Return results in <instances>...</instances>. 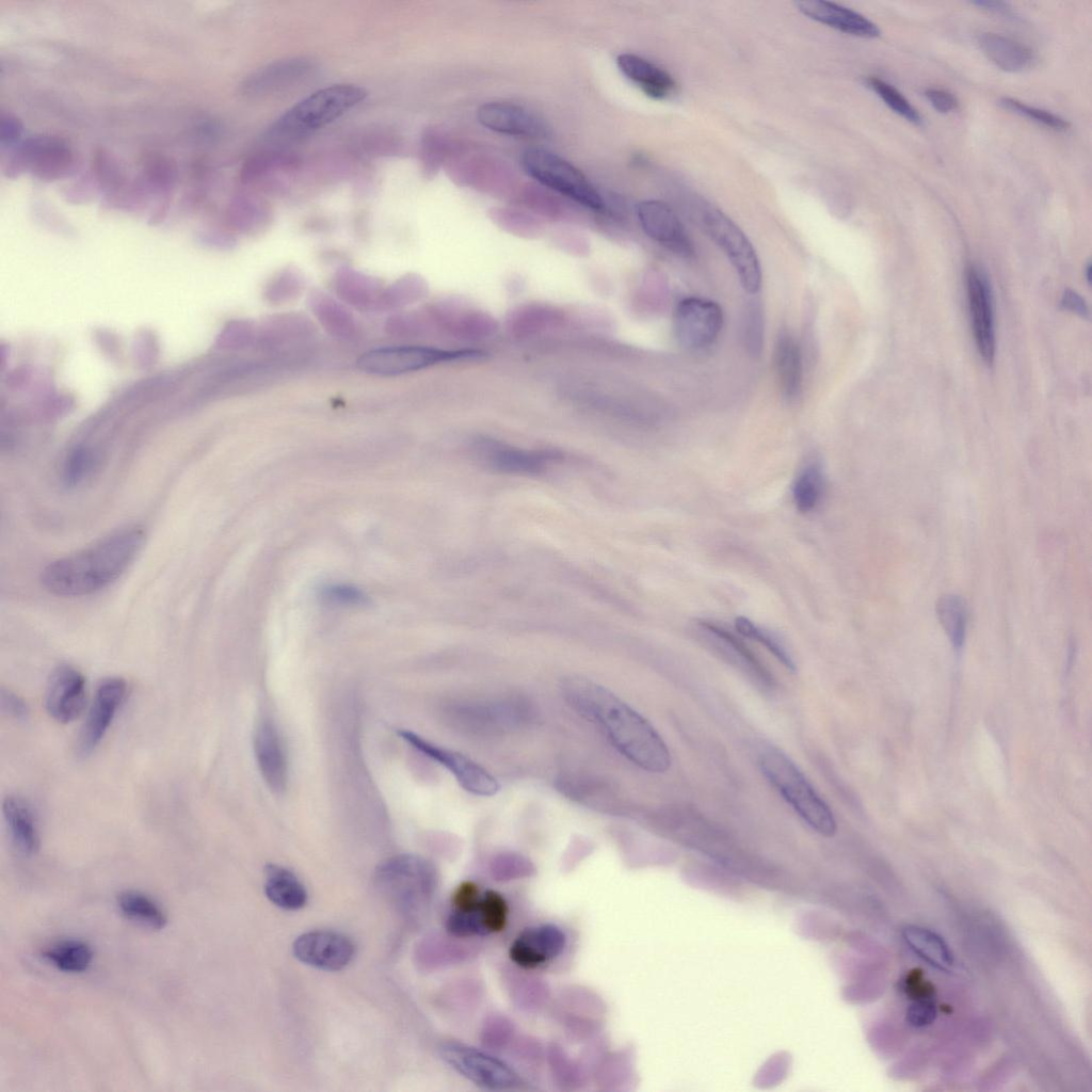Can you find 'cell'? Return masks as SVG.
<instances>
[{
    "mask_svg": "<svg viewBox=\"0 0 1092 1092\" xmlns=\"http://www.w3.org/2000/svg\"><path fill=\"white\" fill-rule=\"evenodd\" d=\"M23 125L21 121L11 114L2 112L0 115V145L2 149H12L21 141Z\"/></svg>",
    "mask_w": 1092,
    "mask_h": 1092,
    "instance_id": "bcb514c9",
    "label": "cell"
},
{
    "mask_svg": "<svg viewBox=\"0 0 1092 1092\" xmlns=\"http://www.w3.org/2000/svg\"><path fill=\"white\" fill-rule=\"evenodd\" d=\"M723 325V311L713 301L701 298L681 300L674 312V330L678 342L689 351L709 348Z\"/></svg>",
    "mask_w": 1092,
    "mask_h": 1092,
    "instance_id": "8fae6325",
    "label": "cell"
},
{
    "mask_svg": "<svg viewBox=\"0 0 1092 1092\" xmlns=\"http://www.w3.org/2000/svg\"><path fill=\"white\" fill-rule=\"evenodd\" d=\"M562 691L572 708L596 724L633 765L652 773H663L670 768L671 754L662 737L608 689L583 678H568Z\"/></svg>",
    "mask_w": 1092,
    "mask_h": 1092,
    "instance_id": "6da1fadb",
    "label": "cell"
},
{
    "mask_svg": "<svg viewBox=\"0 0 1092 1092\" xmlns=\"http://www.w3.org/2000/svg\"><path fill=\"white\" fill-rule=\"evenodd\" d=\"M367 96L355 84H335L321 89L287 110L269 129L274 141L298 140L336 121Z\"/></svg>",
    "mask_w": 1092,
    "mask_h": 1092,
    "instance_id": "277c9868",
    "label": "cell"
},
{
    "mask_svg": "<svg viewBox=\"0 0 1092 1092\" xmlns=\"http://www.w3.org/2000/svg\"><path fill=\"white\" fill-rule=\"evenodd\" d=\"M697 223L723 251L733 264L743 289L756 294L761 286V269L757 254L741 228L721 210L702 205Z\"/></svg>",
    "mask_w": 1092,
    "mask_h": 1092,
    "instance_id": "52a82bcc",
    "label": "cell"
},
{
    "mask_svg": "<svg viewBox=\"0 0 1092 1092\" xmlns=\"http://www.w3.org/2000/svg\"><path fill=\"white\" fill-rule=\"evenodd\" d=\"M43 956L58 969L66 973L84 971L93 960L91 946L79 940L54 943L44 950Z\"/></svg>",
    "mask_w": 1092,
    "mask_h": 1092,
    "instance_id": "e575fe53",
    "label": "cell"
},
{
    "mask_svg": "<svg viewBox=\"0 0 1092 1092\" xmlns=\"http://www.w3.org/2000/svg\"><path fill=\"white\" fill-rule=\"evenodd\" d=\"M94 175L100 186L114 193L125 186V175L116 158L105 149L95 154Z\"/></svg>",
    "mask_w": 1092,
    "mask_h": 1092,
    "instance_id": "ab89813d",
    "label": "cell"
},
{
    "mask_svg": "<svg viewBox=\"0 0 1092 1092\" xmlns=\"http://www.w3.org/2000/svg\"><path fill=\"white\" fill-rule=\"evenodd\" d=\"M902 936L909 947L929 965L948 971L953 965V954L946 942L935 932L917 927L906 926Z\"/></svg>",
    "mask_w": 1092,
    "mask_h": 1092,
    "instance_id": "4dcf8cb0",
    "label": "cell"
},
{
    "mask_svg": "<svg viewBox=\"0 0 1092 1092\" xmlns=\"http://www.w3.org/2000/svg\"><path fill=\"white\" fill-rule=\"evenodd\" d=\"M774 363L784 397L796 400L802 390L803 366L801 349L791 334L783 331L774 348Z\"/></svg>",
    "mask_w": 1092,
    "mask_h": 1092,
    "instance_id": "83f0119b",
    "label": "cell"
},
{
    "mask_svg": "<svg viewBox=\"0 0 1092 1092\" xmlns=\"http://www.w3.org/2000/svg\"><path fill=\"white\" fill-rule=\"evenodd\" d=\"M566 945L562 929L541 924L524 929L511 943L510 959L523 968H535L557 958Z\"/></svg>",
    "mask_w": 1092,
    "mask_h": 1092,
    "instance_id": "ffe728a7",
    "label": "cell"
},
{
    "mask_svg": "<svg viewBox=\"0 0 1092 1092\" xmlns=\"http://www.w3.org/2000/svg\"><path fill=\"white\" fill-rule=\"evenodd\" d=\"M440 1055L459 1074L481 1088L507 1090L519 1083L517 1074L510 1065L472 1046L447 1042L441 1045Z\"/></svg>",
    "mask_w": 1092,
    "mask_h": 1092,
    "instance_id": "30bf717a",
    "label": "cell"
},
{
    "mask_svg": "<svg viewBox=\"0 0 1092 1092\" xmlns=\"http://www.w3.org/2000/svg\"><path fill=\"white\" fill-rule=\"evenodd\" d=\"M86 704V680L70 664H60L50 674L44 696L47 713L59 723L77 719Z\"/></svg>",
    "mask_w": 1092,
    "mask_h": 1092,
    "instance_id": "5bb4252c",
    "label": "cell"
},
{
    "mask_svg": "<svg viewBox=\"0 0 1092 1092\" xmlns=\"http://www.w3.org/2000/svg\"><path fill=\"white\" fill-rule=\"evenodd\" d=\"M76 167L75 156L62 138L50 134L28 136L9 150L2 163L7 178H17L25 172L45 182L70 176Z\"/></svg>",
    "mask_w": 1092,
    "mask_h": 1092,
    "instance_id": "8992f818",
    "label": "cell"
},
{
    "mask_svg": "<svg viewBox=\"0 0 1092 1092\" xmlns=\"http://www.w3.org/2000/svg\"><path fill=\"white\" fill-rule=\"evenodd\" d=\"M254 751L259 771L268 787L278 793L287 784V756L280 736L269 719H261L254 734Z\"/></svg>",
    "mask_w": 1092,
    "mask_h": 1092,
    "instance_id": "7402d4cb",
    "label": "cell"
},
{
    "mask_svg": "<svg viewBox=\"0 0 1092 1092\" xmlns=\"http://www.w3.org/2000/svg\"><path fill=\"white\" fill-rule=\"evenodd\" d=\"M967 296L976 344L983 362L991 366L995 355L993 308L989 286L974 266L966 274Z\"/></svg>",
    "mask_w": 1092,
    "mask_h": 1092,
    "instance_id": "44dd1931",
    "label": "cell"
},
{
    "mask_svg": "<svg viewBox=\"0 0 1092 1092\" xmlns=\"http://www.w3.org/2000/svg\"><path fill=\"white\" fill-rule=\"evenodd\" d=\"M936 1015L934 998L914 999L906 1011V1022L915 1028H922L931 1025Z\"/></svg>",
    "mask_w": 1092,
    "mask_h": 1092,
    "instance_id": "f6af8a7d",
    "label": "cell"
},
{
    "mask_svg": "<svg viewBox=\"0 0 1092 1092\" xmlns=\"http://www.w3.org/2000/svg\"><path fill=\"white\" fill-rule=\"evenodd\" d=\"M1 711L16 720H26L29 709L26 702L11 690L1 688L0 691Z\"/></svg>",
    "mask_w": 1092,
    "mask_h": 1092,
    "instance_id": "7dc6e473",
    "label": "cell"
},
{
    "mask_svg": "<svg viewBox=\"0 0 1092 1092\" xmlns=\"http://www.w3.org/2000/svg\"><path fill=\"white\" fill-rule=\"evenodd\" d=\"M798 10L808 18L840 32L872 38L880 35V29L865 16L834 2L824 0L797 1Z\"/></svg>",
    "mask_w": 1092,
    "mask_h": 1092,
    "instance_id": "603a6c76",
    "label": "cell"
},
{
    "mask_svg": "<svg viewBox=\"0 0 1092 1092\" xmlns=\"http://www.w3.org/2000/svg\"><path fill=\"white\" fill-rule=\"evenodd\" d=\"M139 525L127 526L93 545L49 563L41 575L53 595L76 597L95 593L115 581L133 562L145 541Z\"/></svg>",
    "mask_w": 1092,
    "mask_h": 1092,
    "instance_id": "7a4b0ae2",
    "label": "cell"
},
{
    "mask_svg": "<svg viewBox=\"0 0 1092 1092\" xmlns=\"http://www.w3.org/2000/svg\"><path fill=\"white\" fill-rule=\"evenodd\" d=\"M743 338L748 351L756 356L762 349L764 317L759 301L749 302L743 319Z\"/></svg>",
    "mask_w": 1092,
    "mask_h": 1092,
    "instance_id": "b9f144b4",
    "label": "cell"
},
{
    "mask_svg": "<svg viewBox=\"0 0 1092 1092\" xmlns=\"http://www.w3.org/2000/svg\"><path fill=\"white\" fill-rule=\"evenodd\" d=\"M398 735L412 748L450 771L466 791L477 796L491 797L499 790L496 778L470 758L438 746L411 730L401 729Z\"/></svg>",
    "mask_w": 1092,
    "mask_h": 1092,
    "instance_id": "7c38bea8",
    "label": "cell"
},
{
    "mask_svg": "<svg viewBox=\"0 0 1092 1092\" xmlns=\"http://www.w3.org/2000/svg\"><path fill=\"white\" fill-rule=\"evenodd\" d=\"M457 722L475 733L496 734L526 722L530 709L521 701L476 702L457 708Z\"/></svg>",
    "mask_w": 1092,
    "mask_h": 1092,
    "instance_id": "ac0fdd59",
    "label": "cell"
},
{
    "mask_svg": "<svg viewBox=\"0 0 1092 1092\" xmlns=\"http://www.w3.org/2000/svg\"><path fill=\"white\" fill-rule=\"evenodd\" d=\"M477 119L485 128L508 135L543 138L549 133L540 114L512 102H485L477 110Z\"/></svg>",
    "mask_w": 1092,
    "mask_h": 1092,
    "instance_id": "d6986e66",
    "label": "cell"
},
{
    "mask_svg": "<svg viewBox=\"0 0 1092 1092\" xmlns=\"http://www.w3.org/2000/svg\"><path fill=\"white\" fill-rule=\"evenodd\" d=\"M484 353L477 350L448 351L418 346L388 347L369 351L358 360L362 370L375 374H400L438 363L476 359Z\"/></svg>",
    "mask_w": 1092,
    "mask_h": 1092,
    "instance_id": "9c48e42d",
    "label": "cell"
},
{
    "mask_svg": "<svg viewBox=\"0 0 1092 1092\" xmlns=\"http://www.w3.org/2000/svg\"><path fill=\"white\" fill-rule=\"evenodd\" d=\"M616 65L628 80L653 99H667L676 91V82L669 73L640 55L621 53L616 57Z\"/></svg>",
    "mask_w": 1092,
    "mask_h": 1092,
    "instance_id": "484cf974",
    "label": "cell"
},
{
    "mask_svg": "<svg viewBox=\"0 0 1092 1092\" xmlns=\"http://www.w3.org/2000/svg\"><path fill=\"white\" fill-rule=\"evenodd\" d=\"M553 320H559L558 312L542 306L519 308L510 319L511 324H515L516 330L521 332L539 331Z\"/></svg>",
    "mask_w": 1092,
    "mask_h": 1092,
    "instance_id": "ee69618b",
    "label": "cell"
},
{
    "mask_svg": "<svg viewBox=\"0 0 1092 1092\" xmlns=\"http://www.w3.org/2000/svg\"><path fill=\"white\" fill-rule=\"evenodd\" d=\"M312 69V63L304 59L277 61L251 74L242 82L241 92L247 96L275 93L305 79Z\"/></svg>",
    "mask_w": 1092,
    "mask_h": 1092,
    "instance_id": "cb8c5ba5",
    "label": "cell"
},
{
    "mask_svg": "<svg viewBox=\"0 0 1092 1092\" xmlns=\"http://www.w3.org/2000/svg\"><path fill=\"white\" fill-rule=\"evenodd\" d=\"M2 813L11 838L19 851L34 854L39 849V833L35 814L27 800L9 794L2 803Z\"/></svg>",
    "mask_w": 1092,
    "mask_h": 1092,
    "instance_id": "4316f807",
    "label": "cell"
},
{
    "mask_svg": "<svg viewBox=\"0 0 1092 1092\" xmlns=\"http://www.w3.org/2000/svg\"><path fill=\"white\" fill-rule=\"evenodd\" d=\"M526 173L543 186L593 209L604 208V200L590 180L572 163L544 148H527L521 156Z\"/></svg>",
    "mask_w": 1092,
    "mask_h": 1092,
    "instance_id": "ba28073f",
    "label": "cell"
},
{
    "mask_svg": "<svg viewBox=\"0 0 1092 1092\" xmlns=\"http://www.w3.org/2000/svg\"><path fill=\"white\" fill-rule=\"evenodd\" d=\"M824 492V473L821 463L807 461L800 469L792 487V498L797 510L809 513L819 504Z\"/></svg>",
    "mask_w": 1092,
    "mask_h": 1092,
    "instance_id": "1f68e13d",
    "label": "cell"
},
{
    "mask_svg": "<svg viewBox=\"0 0 1092 1092\" xmlns=\"http://www.w3.org/2000/svg\"><path fill=\"white\" fill-rule=\"evenodd\" d=\"M142 178L150 192L159 193L162 198H170L176 180V166L164 156H148L144 161Z\"/></svg>",
    "mask_w": 1092,
    "mask_h": 1092,
    "instance_id": "74e56055",
    "label": "cell"
},
{
    "mask_svg": "<svg viewBox=\"0 0 1092 1092\" xmlns=\"http://www.w3.org/2000/svg\"><path fill=\"white\" fill-rule=\"evenodd\" d=\"M1001 107L1014 112L1018 115L1027 117L1040 125L1048 127L1054 130L1063 131L1069 128V122L1064 118L1035 107L1028 106L1013 98H1002L1000 100Z\"/></svg>",
    "mask_w": 1092,
    "mask_h": 1092,
    "instance_id": "7bdbcfd3",
    "label": "cell"
},
{
    "mask_svg": "<svg viewBox=\"0 0 1092 1092\" xmlns=\"http://www.w3.org/2000/svg\"><path fill=\"white\" fill-rule=\"evenodd\" d=\"M127 691L122 677H107L96 687L76 744L77 754L89 756L106 736Z\"/></svg>",
    "mask_w": 1092,
    "mask_h": 1092,
    "instance_id": "4fadbf2b",
    "label": "cell"
},
{
    "mask_svg": "<svg viewBox=\"0 0 1092 1092\" xmlns=\"http://www.w3.org/2000/svg\"><path fill=\"white\" fill-rule=\"evenodd\" d=\"M476 451L488 467L516 475H537L564 460V454L555 450H524L489 439L479 440Z\"/></svg>",
    "mask_w": 1092,
    "mask_h": 1092,
    "instance_id": "2e32d148",
    "label": "cell"
},
{
    "mask_svg": "<svg viewBox=\"0 0 1092 1092\" xmlns=\"http://www.w3.org/2000/svg\"><path fill=\"white\" fill-rule=\"evenodd\" d=\"M925 95L933 108L938 112L947 113L958 108L959 101L949 91L943 89H928L925 92Z\"/></svg>",
    "mask_w": 1092,
    "mask_h": 1092,
    "instance_id": "681fc988",
    "label": "cell"
},
{
    "mask_svg": "<svg viewBox=\"0 0 1092 1092\" xmlns=\"http://www.w3.org/2000/svg\"><path fill=\"white\" fill-rule=\"evenodd\" d=\"M480 909L487 934L501 932L508 921V904L499 893L486 890L482 893Z\"/></svg>",
    "mask_w": 1092,
    "mask_h": 1092,
    "instance_id": "60d3db41",
    "label": "cell"
},
{
    "mask_svg": "<svg viewBox=\"0 0 1092 1092\" xmlns=\"http://www.w3.org/2000/svg\"><path fill=\"white\" fill-rule=\"evenodd\" d=\"M437 881L434 866L414 854H400L383 862L375 871V882L395 904L413 913L430 900Z\"/></svg>",
    "mask_w": 1092,
    "mask_h": 1092,
    "instance_id": "5b68a950",
    "label": "cell"
},
{
    "mask_svg": "<svg viewBox=\"0 0 1092 1092\" xmlns=\"http://www.w3.org/2000/svg\"><path fill=\"white\" fill-rule=\"evenodd\" d=\"M1061 305L1063 308L1071 310L1072 312L1078 314L1081 317H1088L1089 311L1083 300L1074 291L1066 290L1062 296Z\"/></svg>",
    "mask_w": 1092,
    "mask_h": 1092,
    "instance_id": "816d5d0a",
    "label": "cell"
},
{
    "mask_svg": "<svg viewBox=\"0 0 1092 1092\" xmlns=\"http://www.w3.org/2000/svg\"><path fill=\"white\" fill-rule=\"evenodd\" d=\"M695 629L720 654L743 668L762 682H771L770 674L753 652L729 630L706 620H697Z\"/></svg>",
    "mask_w": 1092,
    "mask_h": 1092,
    "instance_id": "d4e9b609",
    "label": "cell"
},
{
    "mask_svg": "<svg viewBox=\"0 0 1092 1092\" xmlns=\"http://www.w3.org/2000/svg\"><path fill=\"white\" fill-rule=\"evenodd\" d=\"M868 84L895 113L913 124L921 123L918 111L892 84L876 77L869 78Z\"/></svg>",
    "mask_w": 1092,
    "mask_h": 1092,
    "instance_id": "f35d334b",
    "label": "cell"
},
{
    "mask_svg": "<svg viewBox=\"0 0 1092 1092\" xmlns=\"http://www.w3.org/2000/svg\"><path fill=\"white\" fill-rule=\"evenodd\" d=\"M764 776L814 831L832 837L837 831L833 812L803 772L783 752L767 750L759 757Z\"/></svg>",
    "mask_w": 1092,
    "mask_h": 1092,
    "instance_id": "3957f363",
    "label": "cell"
},
{
    "mask_svg": "<svg viewBox=\"0 0 1092 1092\" xmlns=\"http://www.w3.org/2000/svg\"><path fill=\"white\" fill-rule=\"evenodd\" d=\"M735 628L742 637L764 645L788 671H796V663L790 653L776 636L744 616H738L735 620Z\"/></svg>",
    "mask_w": 1092,
    "mask_h": 1092,
    "instance_id": "8d00e7d4",
    "label": "cell"
},
{
    "mask_svg": "<svg viewBox=\"0 0 1092 1092\" xmlns=\"http://www.w3.org/2000/svg\"><path fill=\"white\" fill-rule=\"evenodd\" d=\"M637 214L643 231L668 250L685 258L694 254V246L685 226L670 206L647 199L638 205Z\"/></svg>",
    "mask_w": 1092,
    "mask_h": 1092,
    "instance_id": "e0dca14e",
    "label": "cell"
},
{
    "mask_svg": "<svg viewBox=\"0 0 1092 1092\" xmlns=\"http://www.w3.org/2000/svg\"><path fill=\"white\" fill-rule=\"evenodd\" d=\"M325 597L340 604H357L364 599V595L355 588L333 587L326 590Z\"/></svg>",
    "mask_w": 1092,
    "mask_h": 1092,
    "instance_id": "f907efd6",
    "label": "cell"
},
{
    "mask_svg": "<svg viewBox=\"0 0 1092 1092\" xmlns=\"http://www.w3.org/2000/svg\"><path fill=\"white\" fill-rule=\"evenodd\" d=\"M99 466L98 454L89 447L73 449L64 460L61 480L67 487H77L90 480Z\"/></svg>",
    "mask_w": 1092,
    "mask_h": 1092,
    "instance_id": "d590c367",
    "label": "cell"
},
{
    "mask_svg": "<svg viewBox=\"0 0 1092 1092\" xmlns=\"http://www.w3.org/2000/svg\"><path fill=\"white\" fill-rule=\"evenodd\" d=\"M978 45L983 54L1002 70L1018 73L1033 65L1034 57L1029 48L1001 34L982 33Z\"/></svg>",
    "mask_w": 1092,
    "mask_h": 1092,
    "instance_id": "f1b7e54d",
    "label": "cell"
},
{
    "mask_svg": "<svg viewBox=\"0 0 1092 1092\" xmlns=\"http://www.w3.org/2000/svg\"><path fill=\"white\" fill-rule=\"evenodd\" d=\"M264 893L276 906L295 911L307 902V893L303 883L289 869L269 864L264 869Z\"/></svg>",
    "mask_w": 1092,
    "mask_h": 1092,
    "instance_id": "f546056e",
    "label": "cell"
},
{
    "mask_svg": "<svg viewBox=\"0 0 1092 1092\" xmlns=\"http://www.w3.org/2000/svg\"><path fill=\"white\" fill-rule=\"evenodd\" d=\"M116 901L121 912L127 918L143 926L160 930L167 924L164 911L151 898L142 893L125 890L118 894Z\"/></svg>",
    "mask_w": 1092,
    "mask_h": 1092,
    "instance_id": "836d02e7",
    "label": "cell"
},
{
    "mask_svg": "<svg viewBox=\"0 0 1092 1092\" xmlns=\"http://www.w3.org/2000/svg\"><path fill=\"white\" fill-rule=\"evenodd\" d=\"M294 957L302 963L322 970H340L354 956V945L346 935L316 930L300 935L292 946Z\"/></svg>",
    "mask_w": 1092,
    "mask_h": 1092,
    "instance_id": "9a60e30c",
    "label": "cell"
},
{
    "mask_svg": "<svg viewBox=\"0 0 1092 1092\" xmlns=\"http://www.w3.org/2000/svg\"><path fill=\"white\" fill-rule=\"evenodd\" d=\"M903 989L912 1000L934 997V989L931 983L922 980V975L916 970L911 971L905 978Z\"/></svg>",
    "mask_w": 1092,
    "mask_h": 1092,
    "instance_id": "c3c4849f",
    "label": "cell"
},
{
    "mask_svg": "<svg viewBox=\"0 0 1092 1092\" xmlns=\"http://www.w3.org/2000/svg\"><path fill=\"white\" fill-rule=\"evenodd\" d=\"M935 613L953 649L960 652L967 626V609L963 598L956 594L941 595L935 604Z\"/></svg>",
    "mask_w": 1092,
    "mask_h": 1092,
    "instance_id": "d6a6232c",
    "label": "cell"
}]
</instances>
